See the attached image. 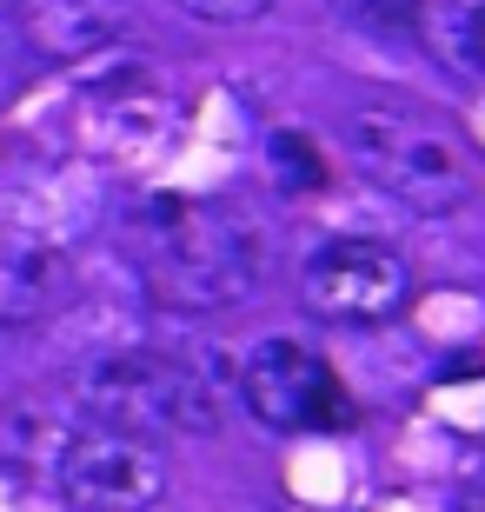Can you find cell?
<instances>
[{
  "instance_id": "5b68a950",
  "label": "cell",
  "mask_w": 485,
  "mask_h": 512,
  "mask_svg": "<svg viewBox=\"0 0 485 512\" xmlns=\"http://www.w3.org/2000/svg\"><path fill=\"white\" fill-rule=\"evenodd\" d=\"M54 479L67 506L80 512H153L167 499V453L160 439L127 433V426H74L54 453Z\"/></svg>"
},
{
  "instance_id": "6da1fadb",
  "label": "cell",
  "mask_w": 485,
  "mask_h": 512,
  "mask_svg": "<svg viewBox=\"0 0 485 512\" xmlns=\"http://www.w3.org/2000/svg\"><path fill=\"white\" fill-rule=\"evenodd\" d=\"M120 253L153 306L220 313L260 293L266 233L226 193H140L120 213Z\"/></svg>"
},
{
  "instance_id": "30bf717a",
  "label": "cell",
  "mask_w": 485,
  "mask_h": 512,
  "mask_svg": "<svg viewBox=\"0 0 485 512\" xmlns=\"http://www.w3.org/2000/svg\"><path fill=\"white\" fill-rule=\"evenodd\" d=\"M266 173H273L280 193H319L326 180H333L326 153H319L306 133H273V140H266Z\"/></svg>"
},
{
  "instance_id": "ba28073f",
  "label": "cell",
  "mask_w": 485,
  "mask_h": 512,
  "mask_svg": "<svg viewBox=\"0 0 485 512\" xmlns=\"http://www.w3.org/2000/svg\"><path fill=\"white\" fill-rule=\"evenodd\" d=\"M67 300V260L34 233L0 227V326H34Z\"/></svg>"
},
{
  "instance_id": "277c9868",
  "label": "cell",
  "mask_w": 485,
  "mask_h": 512,
  "mask_svg": "<svg viewBox=\"0 0 485 512\" xmlns=\"http://www.w3.org/2000/svg\"><path fill=\"white\" fill-rule=\"evenodd\" d=\"M412 293H419L412 260L392 240H366V233L326 240L299 266V306L326 326H386L412 306Z\"/></svg>"
},
{
  "instance_id": "5bb4252c",
  "label": "cell",
  "mask_w": 485,
  "mask_h": 512,
  "mask_svg": "<svg viewBox=\"0 0 485 512\" xmlns=\"http://www.w3.org/2000/svg\"><path fill=\"white\" fill-rule=\"evenodd\" d=\"M459 512H485V479H479V486L466 493V506H459Z\"/></svg>"
},
{
  "instance_id": "7c38bea8",
  "label": "cell",
  "mask_w": 485,
  "mask_h": 512,
  "mask_svg": "<svg viewBox=\"0 0 485 512\" xmlns=\"http://www.w3.org/2000/svg\"><path fill=\"white\" fill-rule=\"evenodd\" d=\"M173 7H187V14L213 20V27H246V20H260L273 0H173Z\"/></svg>"
},
{
  "instance_id": "3957f363",
  "label": "cell",
  "mask_w": 485,
  "mask_h": 512,
  "mask_svg": "<svg viewBox=\"0 0 485 512\" xmlns=\"http://www.w3.org/2000/svg\"><path fill=\"white\" fill-rule=\"evenodd\" d=\"M80 413L100 426H127L147 439H173V433H213L220 426V393L193 360L160 353V346H120L100 360L80 366L74 380Z\"/></svg>"
},
{
  "instance_id": "7a4b0ae2",
  "label": "cell",
  "mask_w": 485,
  "mask_h": 512,
  "mask_svg": "<svg viewBox=\"0 0 485 512\" xmlns=\"http://www.w3.org/2000/svg\"><path fill=\"white\" fill-rule=\"evenodd\" d=\"M346 160L379 200L419 220L459 213L479 193V147L466 140V127L412 94L359 100L346 114Z\"/></svg>"
},
{
  "instance_id": "8fae6325",
  "label": "cell",
  "mask_w": 485,
  "mask_h": 512,
  "mask_svg": "<svg viewBox=\"0 0 485 512\" xmlns=\"http://www.w3.org/2000/svg\"><path fill=\"white\" fill-rule=\"evenodd\" d=\"M333 14L353 34H373V40H412L419 34V0H333Z\"/></svg>"
},
{
  "instance_id": "4fadbf2b",
  "label": "cell",
  "mask_w": 485,
  "mask_h": 512,
  "mask_svg": "<svg viewBox=\"0 0 485 512\" xmlns=\"http://www.w3.org/2000/svg\"><path fill=\"white\" fill-rule=\"evenodd\" d=\"M20 87H27V54H20V40H0V114L20 100Z\"/></svg>"
},
{
  "instance_id": "8992f818",
  "label": "cell",
  "mask_w": 485,
  "mask_h": 512,
  "mask_svg": "<svg viewBox=\"0 0 485 512\" xmlns=\"http://www.w3.org/2000/svg\"><path fill=\"white\" fill-rule=\"evenodd\" d=\"M240 399L246 413L273 433H339L353 426L346 380L299 340H260L240 360Z\"/></svg>"
},
{
  "instance_id": "9c48e42d",
  "label": "cell",
  "mask_w": 485,
  "mask_h": 512,
  "mask_svg": "<svg viewBox=\"0 0 485 512\" xmlns=\"http://www.w3.org/2000/svg\"><path fill=\"white\" fill-rule=\"evenodd\" d=\"M412 40H426L466 80H485V0H419V34Z\"/></svg>"
},
{
  "instance_id": "52a82bcc",
  "label": "cell",
  "mask_w": 485,
  "mask_h": 512,
  "mask_svg": "<svg viewBox=\"0 0 485 512\" xmlns=\"http://www.w3.org/2000/svg\"><path fill=\"white\" fill-rule=\"evenodd\" d=\"M20 40L40 60L80 67L120 40V0H20Z\"/></svg>"
}]
</instances>
